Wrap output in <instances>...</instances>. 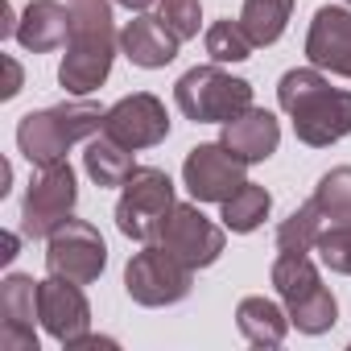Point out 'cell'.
Instances as JSON below:
<instances>
[{"mask_svg":"<svg viewBox=\"0 0 351 351\" xmlns=\"http://www.w3.org/2000/svg\"><path fill=\"white\" fill-rule=\"evenodd\" d=\"M38 318H42V326H46L62 347H71L75 339L87 335V326H91V306H87V298H83V289H79L75 281L50 273V277L38 285Z\"/></svg>","mask_w":351,"mask_h":351,"instance_id":"cell-12","label":"cell"},{"mask_svg":"<svg viewBox=\"0 0 351 351\" xmlns=\"http://www.w3.org/2000/svg\"><path fill=\"white\" fill-rule=\"evenodd\" d=\"M182 182L195 203H228L248 178H244V161L219 141V145H195L186 153Z\"/></svg>","mask_w":351,"mask_h":351,"instance_id":"cell-10","label":"cell"},{"mask_svg":"<svg viewBox=\"0 0 351 351\" xmlns=\"http://www.w3.org/2000/svg\"><path fill=\"white\" fill-rule=\"evenodd\" d=\"M207 54L215 62H244L252 58V38L240 21H215L207 29Z\"/></svg>","mask_w":351,"mask_h":351,"instance_id":"cell-26","label":"cell"},{"mask_svg":"<svg viewBox=\"0 0 351 351\" xmlns=\"http://www.w3.org/2000/svg\"><path fill=\"white\" fill-rule=\"evenodd\" d=\"M318 285H322V281H318V269H314V261H310L306 252H281V256H277V265H273V289L281 293L285 306L302 302V298L314 293Z\"/></svg>","mask_w":351,"mask_h":351,"instance_id":"cell-21","label":"cell"},{"mask_svg":"<svg viewBox=\"0 0 351 351\" xmlns=\"http://www.w3.org/2000/svg\"><path fill=\"white\" fill-rule=\"evenodd\" d=\"M116 5H124L128 13H145V9L153 5V0H116Z\"/></svg>","mask_w":351,"mask_h":351,"instance_id":"cell-31","label":"cell"},{"mask_svg":"<svg viewBox=\"0 0 351 351\" xmlns=\"http://www.w3.org/2000/svg\"><path fill=\"white\" fill-rule=\"evenodd\" d=\"M120 50L128 54V62H136L145 71H157V66H169L173 58H178V38L161 25V17L136 13L120 29Z\"/></svg>","mask_w":351,"mask_h":351,"instance_id":"cell-16","label":"cell"},{"mask_svg":"<svg viewBox=\"0 0 351 351\" xmlns=\"http://www.w3.org/2000/svg\"><path fill=\"white\" fill-rule=\"evenodd\" d=\"M95 132H104V112H99V104H91V99L79 95L71 104L21 116V124H17V149L25 153L29 165L46 169V165L66 161V149L79 145V141H91Z\"/></svg>","mask_w":351,"mask_h":351,"instance_id":"cell-3","label":"cell"},{"mask_svg":"<svg viewBox=\"0 0 351 351\" xmlns=\"http://www.w3.org/2000/svg\"><path fill=\"white\" fill-rule=\"evenodd\" d=\"M269 207H273V195L256 182H244L228 203H223V228L228 232H256L265 219H269Z\"/></svg>","mask_w":351,"mask_h":351,"instance_id":"cell-22","label":"cell"},{"mask_svg":"<svg viewBox=\"0 0 351 351\" xmlns=\"http://www.w3.org/2000/svg\"><path fill=\"white\" fill-rule=\"evenodd\" d=\"M38 285L25 273H9L0 281V347L5 351H38L34 314H38Z\"/></svg>","mask_w":351,"mask_h":351,"instance_id":"cell-13","label":"cell"},{"mask_svg":"<svg viewBox=\"0 0 351 351\" xmlns=\"http://www.w3.org/2000/svg\"><path fill=\"white\" fill-rule=\"evenodd\" d=\"M289 322L302 330V335H322L339 322V306H335V293L326 285H318L314 293H306L302 302L289 306Z\"/></svg>","mask_w":351,"mask_h":351,"instance_id":"cell-24","label":"cell"},{"mask_svg":"<svg viewBox=\"0 0 351 351\" xmlns=\"http://www.w3.org/2000/svg\"><path fill=\"white\" fill-rule=\"evenodd\" d=\"M306 58L318 71L351 79V13L347 9L322 5L314 13L310 34H306Z\"/></svg>","mask_w":351,"mask_h":351,"instance_id":"cell-14","label":"cell"},{"mask_svg":"<svg viewBox=\"0 0 351 351\" xmlns=\"http://www.w3.org/2000/svg\"><path fill=\"white\" fill-rule=\"evenodd\" d=\"M173 99H178V112L195 124H228L252 108V87L223 66H195L178 79Z\"/></svg>","mask_w":351,"mask_h":351,"instance_id":"cell-4","label":"cell"},{"mask_svg":"<svg viewBox=\"0 0 351 351\" xmlns=\"http://www.w3.org/2000/svg\"><path fill=\"white\" fill-rule=\"evenodd\" d=\"M191 285H195V269L169 256L161 244L136 252L124 269V289L136 306H173L191 293Z\"/></svg>","mask_w":351,"mask_h":351,"instance_id":"cell-6","label":"cell"},{"mask_svg":"<svg viewBox=\"0 0 351 351\" xmlns=\"http://www.w3.org/2000/svg\"><path fill=\"white\" fill-rule=\"evenodd\" d=\"M236 326H240V335L252 347H281L285 330L293 322H289V314L277 302H269V298H244L240 310H236Z\"/></svg>","mask_w":351,"mask_h":351,"instance_id":"cell-18","label":"cell"},{"mask_svg":"<svg viewBox=\"0 0 351 351\" xmlns=\"http://www.w3.org/2000/svg\"><path fill=\"white\" fill-rule=\"evenodd\" d=\"M277 99L289 112L293 132H298L302 145L326 149V145H335L351 132V91L330 87L318 75V66H302V71L281 75Z\"/></svg>","mask_w":351,"mask_h":351,"instance_id":"cell-2","label":"cell"},{"mask_svg":"<svg viewBox=\"0 0 351 351\" xmlns=\"http://www.w3.org/2000/svg\"><path fill=\"white\" fill-rule=\"evenodd\" d=\"M173 211V182L165 169H153V165H136L128 173V182L120 186V203H116V228L136 240V244H149L157 240L165 215Z\"/></svg>","mask_w":351,"mask_h":351,"instance_id":"cell-5","label":"cell"},{"mask_svg":"<svg viewBox=\"0 0 351 351\" xmlns=\"http://www.w3.org/2000/svg\"><path fill=\"white\" fill-rule=\"evenodd\" d=\"M157 244L191 269H207L223 256L228 240H223V228L211 223L195 203H173V211L165 215V223L157 232Z\"/></svg>","mask_w":351,"mask_h":351,"instance_id":"cell-9","label":"cell"},{"mask_svg":"<svg viewBox=\"0 0 351 351\" xmlns=\"http://www.w3.org/2000/svg\"><path fill=\"white\" fill-rule=\"evenodd\" d=\"M120 34L112 29V0H71V38L58 66V83L71 95H91L116 58Z\"/></svg>","mask_w":351,"mask_h":351,"instance_id":"cell-1","label":"cell"},{"mask_svg":"<svg viewBox=\"0 0 351 351\" xmlns=\"http://www.w3.org/2000/svg\"><path fill=\"white\" fill-rule=\"evenodd\" d=\"M104 132L112 141H120L124 149H153L169 136V116H165V104L149 91H136V95H124L120 104H112L104 112Z\"/></svg>","mask_w":351,"mask_h":351,"instance_id":"cell-11","label":"cell"},{"mask_svg":"<svg viewBox=\"0 0 351 351\" xmlns=\"http://www.w3.org/2000/svg\"><path fill=\"white\" fill-rule=\"evenodd\" d=\"M314 252L322 256V265H326L330 273L351 277V223H330V228L318 236Z\"/></svg>","mask_w":351,"mask_h":351,"instance_id":"cell-28","label":"cell"},{"mask_svg":"<svg viewBox=\"0 0 351 351\" xmlns=\"http://www.w3.org/2000/svg\"><path fill=\"white\" fill-rule=\"evenodd\" d=\"M157 17L161 25L178 38V42H191L203 25V9H199V0H161L157 5Z\"/></svg>","mask_w":351,"mask_h":351,"instance_id":"cell-27","label":"cell"},{"mask_svg":"<svg viewBox=\"0 0 351 351\" xmlns=\"http://www.w3.org/2000/svg\"><path fill=\"white\" fill-rule=\"evenodd\" d=\"M314 207L330 223H351V165L322 173L318 186H314Z\"/></svg>","mask_w":351,"mask_h":351,"instance_id":"cell-23","label":"cell"},{"mask_svg":"<svg viewBox=\"0 0 351 351\" xmlns=\"http://www.w3.org/2000/svg\"><path fill=\"white\" fill-rule=\"evenodd\" d=\"M347 5H351V0H347Z\"/></svg>","mask_w":351,"mask_h":351,"instance_id":"cell-32","label":"cell"},{"mask_svg":"<svg viewBox=\"0 0 351 351\" xmlns=\"http://www.w3.org/2000/svg\"><path fill=\"white\" fill-rule=\"evenodd\" d=\"M83 165H87V173H91L95 186H124L128 173L136 169V165H132V149H124V145L112 141L108 132H99V136L87 141Z\"/></svg>","mask_w":351,"mask_h":351,"instance_id":"cell-19","label":"cell"},{"mask_svg":"<svg viewBox=\"0 0 351 351\" xmlns=\"http://www.w3.org/2000/svg\"><path fill=\"white\" fill-rule=\"evenodd\" d=\"M322 236V211L314 207V199L306 207H298L281 228H277V248L281 252H310Z\"/></svg>","mask_w":351,"mask_h":351,"instance_id":"cell-25","label":"cell"},{"mask_svg":"<svg viewBox=\"0 0 351 351\" xmlns=\"http://www.w3.org/2000/svg\"><path fill=\"white\" fill-rule=\"evenodd\" d=\"M104 265H108V244L87 219H66L46 236V269L54 277L91 285V281H99Z\"/></svg>","mask_w":351,"mask_h":351,"instance_id":"cell-7","label":"cell"},{"mask_svg":"<svg viewBox=\"0 0 351 351\" xmlns=\"http://www.w3.org/2000/svg\"><path fill=\"white\" fill-rule=\"evenodd\" d=\"M17 91H21V66H17V58H5V87H0V95L13 99Z\"/></svg>","mask_w":351,"mask_h":351,"instance_id":"cell-29","label":"cell"},{"mask_svg":"<svg viewBox=\"0 0 351 351\" xmlns=\"http://www.w3.org/2000/svg\"><path fill=\"white\" fill-rule=\"evenodd\" d=\"M75 199H79L75 169H71L66 161L46 165L38 178H34V186L25 191V203H21V232H25L29 240H46L58 223L71 219Z\"/></svg>","mask_w":351,"mask_h":351,"instance_id":"cell-8","label":"cell"},{"mask_svg":"<svg viewBox=\"0 0 351 351\" xmlns=\"http://www.w3.org/2000/svg\"><path fill=\"white\" fill-rule=\"evenodd\" d=\"M17 244H21V240H17L13 232H5V252H0V261H5V265H9V261L17 256Z\"/></svg>","mask_w":351,"mask_h":351,"instance_id":"cell-30","label":"cell"},{"mask_svg":"<svg viewBox=\"0 0 351 351\" xmlns=\"http://www.w3.org/2000/svg\"><path fill=\"white\" fill-rule=\"evenodd\" d=\"M223 145L244 161V165H256V161H269L281 145V124L273 112L265 108H248L240 112L236 120L223 124Z\"/></svg>","mask_w":351,"mask_h":351,"instance_id":"cell-15","label":"cell"},{"mask_svg":"<svg viewBox=\"0 0 351 351\" xmlns=\"http://www.w3.org/2000/svg\"><path fill=\"white\" fill-rule=\"evenodd\" d=\"M289 13H293V0H244L240 25L248 29L252 46H273L285 34Z\"/></svg>","mask_w":351,"mask_h":351,"instance_id":"cell-20","label":"cell"},{"mask_svg":"<svg viewBox=\"0 0 351 351\" xmlns=\"http://www.w3.org/2000/svg\"><path fill=\"white\" fill-rule=\"evenodd\" d=\"M71 38V5L58 0H29L21 21H17V42L34 54H50Z\"/></svg>","mask_w":351,"mask_h":351,"instance_id":"cell-17","label":"cell"}]
</instances>
